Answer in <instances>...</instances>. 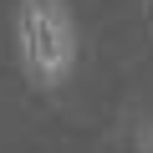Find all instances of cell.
Returning <instances> with one entry per match:
<instances>
[{
	"instance_id": "1",
	"label": "cell",
	"mask_w": 153,
	"mask_h": 153,
	"mask_svg": "<svg viewBox=\"0 0 153 153\" xmlns=\"http://www.w3.org/2000/svg\"><path fill=\"white\" fill-rule=\"evenodd\" d=\"M16 56L26 82L41 92H61L76 71L82 41L66 0H21L16 5Z\"/></svg>"
}]
</instances>
